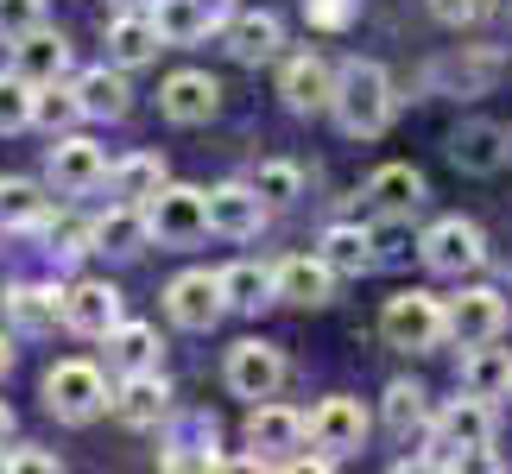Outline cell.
Wrapping results in <instances>:
<instances>
[{"instance_id": "obj_44", "label": "cell", "mask_w": 512, "mask_h": 474, "mask_svg": "<svg viewBox=\"0 0 512 474\" xmlns=\"http://www.w3.org/2000/svg\"><path fill=\"white\" fill-rule=\"evenodd\" d=\"M7 437H13V411H7V399H0V449H7Z\"/></svg>"}, {"instance_id": "obj_12", "label": "cell", "mask_w": 512, "mask_h": 474, "mask_svg": "<svg viewBox=\"0 0 512 474\" xmlns=\"http://www.w3.org/2000/svg\"><path fill=\"white\" fill-rule=\"evenodd\" d=\"M114 323H127V316H121V291H114L108 279H83V285L64 291V329H70V335L108 342Z\"/></svg>"}, {"instance_id": "obj_26", "label": "cell", "mask_w": 512, "mask_h": 474, "mask_svg": "<svg viewBox=\"0 0 512 474\" xmlns=\"http://www.w3.org/2000/svg\"><path fill=\"white\" fill-rule=\"evenodd\" d=\"M152 241V222L140 203H114L102 222H95V253H121V260H133V253H146Z\"/></svg>"}, {"instance_id": "obj_11", "label": "cell", "mask_w": 512, "mask_h": 474, "mask_svg": "<svg viewBox=\"0 0 512 474\" xmlns=\"http://www.w3.org/2000/svg\"><path fill=\"white\" fill-rule=\"evenodd\" d=\"M272 298L291 310H317L336 298V272L323 266V253H291V260L272 266Z\"/></svg>"}, {"instance_id": "obj_5", "label": "cell", "mask_w": 512, "mask_h": 474, "mask_svg": "<svg viewBox=\"0 0 512 474\" xmlns=\"http://www.w3.org/2000/svg\"><path fill=\"white\" fill-rule=\"evenodd\" d=\"M430 430H437V449H449L456 462L487 456V449H494V399L462 392V399H449L437 418H430Z\"/></svg>"}, {"instance_id": "obj_7", "label": "cell", "mask_w": 512, "mask_h": 474, "mask_svg": "<svg viewBox=\"0 0 512 474\" xmlns=\"http://www.w3.org/2000/svg\"><path fill=\"white\" fill-rule=\"evenodd\" d=\"M380 329H386L392 348H411V354L437 348L443 342V298H430V291H399V298H386Z\"/></svg>"}, {"instance_id": "obj_1", "label": "cell", "mask_w": 512, "mask_h": 474, "mask_svg": "<svg viewBox=\"0 0 512 474\" xmlns=\"http://www.w3.org/2000/svg\"><path fill=\"white\" fill-rule=\"evenodd\" d=\"M329 108H336L342 133H354V140H373V133L392 127V76L380 64H367V57H354V64L336 70V95H329Z\"/></svg>"}, {"instance_id": "obj_20", "label": "cell", "mask_w": 512, "mask_h": 474, "mask_svg": "<svg viewBox=\"0 0 512 474\" xmlns=\"http://www.w3.org/2000/svg\"><path fill=\"white\" fill-rule=\"evenodd\" d=\"M13 70L26 76V83H64V70H70V38L64 32H51V26H32L26 38H13Z\"/></svg>"}, {"instance_id": "obj_41", "label": "cell", "mask_w": 512, "mask_h": 474, "mask_svg": "<svg viewBox=\"0 0 512 474\" xmlns=\"http://www.w3.org/2000/svg\"><path fill=\"white\" fill-rule=\"evenodd\" d=\"M430 13H437L443 26L462 32V26H481V19L494 13V0H430Z\"/></svg>"}, {"instance_id": "obj_37", "label": "cell", "mask_w": 512, "mask_h": 474, "mask_svg": "<svg viewBox=\"0 0 512 474\" xmlns=\"http://www.w3.org/2000/svg\"><path fill=\"white\" fill-rule=\"evenodd\" d=\"M32 102H38V83H26L19 70L0 76V133H19L32 127Z\"/></svg>"}, {"instance_id": "obj_29", "label": "cell", "mask_w": 512, "mask_h": 474, "mask_svg": "<svg viewBox=\"0 0 512 474\" xmlns=\"http://www.w3.org/2000/svg\"><path fill=\"white\" fill-rule=\"evenodd\" d=\"M462 392H475V399H506L512 392V354L481 342L462 354Z\"/></svg>"}, {"instance_id": "obj_16", "label": "cell", "mask_w": 512, "mask_h": 474, "mask_svg": "<svg viewBox=\"0 0 512 474\" xmlns=\"http://www.w3.org/2000/svg\"><path fill=\"white\" fill-rule=\"evenodd\" d=\"M279 95H285V108H298V114H323L329 95H336V70H329L317 51H298V57H285V70H279Z\"/></svg>"}, {"instance_id": "obj_3", "label": "cell", "mask_w": 512, "mask_h": 474, "mask_svg": "<svg viewBox=\"0 0 512 474\" xmlns=\"http://www.w3.org/2000/svg\"><path fill=\"white\" fill-rule=\"evenodd\" d=\"M146 222H152V241H165V247H196L209 234V190H196V184H159V196H146Z\"/></svg>"}, {"instance_id": "obj_24", "label": "cell", "mask_w": 512, "mask_h": 474, "mask_svg": "<svg viewBox=\"0 0 512 474\" xmlns=\"http://www.w3.org/2000/svg\"><path fill=\"white\" fill-rule=\"evenodd\" d=\"M76 102H83L89 121H121V114L133 108L121 64H95V70H83V76H76Z\"/></svg>"}, {"instance_id": "obj_40", "label": "cell", "mask_w": 512, "mask_h": 474, "mask_svg": "<svg viewBox=\"0 0 512 474\" xmlns=\"http://www.w3.org/2000/svg\"><path fill=\"white\" fill-rule=\"evenodd\" d=\"M32 26H45V0H0V38H26Z\"/></svg>"}, {"instance_id": "obj_9", "label": "cell", "mask_w": 512, "mask_h": 474, "mask_svg": "<svg viewBox=\"0 0 512 474\" xmlns=\"http://www.w3.org/2000/svg\"><path fill=\"white\" fill-rule=\"evenodd\" d=\"M222 310H228V298H222V279H215V272H177L165 285V316L177 329H215Z\"/></svg>"}, {"instance_id": "obj_31", "label": "cell", "mask_w": 512, "mask_h": 474, "mask_svg": "<svg viewBox=\"0 0 512 474\" xmlns=\"http://www.w3.org/2000/svg\"><path fill=\"white\" fill-rule=\"evenodd\" d=\"M108 184H114L121 203H146V196H159V184H165V158L159 152H133V158H121V165L108 171Z\"/></svg>"}, {"instance_id": "obj_32", "label": "cell", "mask_w": 512, "mask_h": 474, "mask_svg": "<svg viewBox=\"0 0 512 474\" xmlns=\"http://www.w3.org/2000/svg\"><path fill=\"white\" fill-rule=\"evenodd\" d=\"M215 279H222L228 310H260V304H272V272L253 266V260H234L228 272H215Z\"/></svg>"}, {"instance_id": "obj_13", "label": "cell", "mask_w": 512, "mask_h": 474, "mask_svg": "<svg viewBox=\"0 0 512 474\" xmlns=\"http://www.w3.org/2000/svg\"><path fill=\"white\" fill-rule=\"evenodd\" d=\"M247 443L260 449L266 462H285L291 449L310 443V418H304V411H291V405L260 399V405H253V418H247Z\"/></svg>"}, {"instance_id": "obj_35", "label": "cell", "mask_w": 512, "mask_h": 474, "mask_svg": "<svg viewBox=\"0 0 512 474\" xmlns=\"http://www.w3.org/2000/svg\"><path fill=\"white\" fill-rule=\"evenodd\" d=\"M51 215L45 190L26 184V177H13V184H0V228H38Z\"/></svg>"}, {"instance_id": "obj_30", "label": "cell", "mask_w": 512, "mask_h": 474, "mask_svg": "<svg viewBox=\"0 0 512 474\" xmlns=\"http://www.w3.org/2000/svg\"><path fill=\"white\" fill-rule=\"evenodd\" d=\"M108 361L121 373L159 367V329H152V323H114L108 329Z\"/></svg>"}, {"instance_id": "obj_14", "label": "cell", "mask_w": 512, "mask_h": 474, "mask_svg": "<svg viewBox=\"0 0 512 474\" xmlns=\"http://www.w3.org/2000/svg\"><path fill=\"white\" fill-rule=\"evenodd\" d=\"M45 177H51V190L83 196V190H95V184L108 177V158H102V146H95V140H76V133H64V140L51 146V158H45Z\"/></svg>"}, {"instance_id": "obj_19", "label": "cell", "mask_w": 512, "mask_h": 474, "mask_svg": "<svg viewBox=\"0 0 512 474\" xmlns=\"http://www.w3.org/2000/svg\"><path fill=\"white\" fill-rule=\"evenodd\" d=\"M171 411V386H165V373L159 367H140V373H127L121 392H114V418H121L127 430H152Z\"/></svg>"}, {"instance_id": "obj_17", "label": "cell", "mask_w": 512, "mask_h": 474, "mask_svg": "<svg viewBox=\"0 0 512 474\" xmlns=\"http://www.w3.org/2000/svg\"><path fill=\"white\" fill-rule=\"evenodd\" d=\"M310 443L329 449V456H354V449L367 443V411L361 399H323L317 411H310Z\"/></svg>"}, {"instance_id": "obj_43", "label": "cell", "mask_w": 512, "mask_h": 474, "mask_svg": "<svg viewBox=\"0 0 512 474\" xmlns=\"http://www.w3.org/2000/svg\"><path fill=\"white\" fill-rule=\"evenodd\" d=\"M310 19H317V26H342V19H348V0H310Z\"/></svg>"}, {"instance_id": "obj_45", "label": "cell", "mask_w": 512, "mask_h": 474, "mask_svg": "<svg viewBox=\"0 0 512 474\" xmlns=\"http://www.w3.org/2000/svg\"><path fill=\"white\" fill-rule=\"evenodd\" d=\"M13 367V348H7V335H0V373H7Z\"/></svg>"}, {"instance_id": "obj_21", "label": "cell", "mask_w": 512, "mask_h": 474, "mask_svg": "<svg viewBox=\"0 0 512 474\" xmlns=\"http://www.w3.org/2000/svg\"><path fill=\"white\" fill-rule=\"evenodd\" d=\"M266 222V196L253 184H215L209 190V228L228 234V241H247V234H260Z\"/></svg>"}, {"instance_id": "obj_27", "label": "cell", "mask_w": 512, "mask_h": 474, "mask_svg": "<svg viewBox=\"0 0 512 474\" xmlns=\"http://www.w3.org/2000/svg\"><path fill=\"white\" fill-rule=\"evenodd\" d=\"M228 51L241 57V64H266V57H279L285 45V26H279V13H241V19H228Z\"/></svg>"}, {"instance_id": "obj_38", "label": "cell", "mask_w": 512, "mask_h": 474, "mask_svg": "<svg viewBox=\"0 0 512 474\" xmlns=\"http://www.w3.org/2000/svg\"><path fill=\"white\" fill-rule=\"evenodd\" d=\"M247 184L260 190V196H266V209H272V203H291V196L304 190V171H298V165H285V158H266V165L253 171Z\"/></svg>"}, {"instance_id": "obj_15", "label": "cell", "mask_w": 512, "mask_h": 474, "mask_svg": "<svg viewBox=\"0 0 512 474\" xmlns=\"http://www.w3.org/2000/svg\"><path fill=\"white\" fill-rule=\"evenodd\" d=\"M512 152V133L500 121H462L449 133V158H456V171H475V177H494Z\"/></svg>"}, {"instance_id": "obj_39", "label": "cell", "mask_w": 512, "mask_h": 474, "mask_svg": "<svg viewBox=\"0 0 512 474\" xmlns=\"http://www.w3.org/2000/svg\"><path fill=\"white\" fill-rule=\"evenodd\" d=\"M159 468H171V474H209V468H222V449H190V443H165V449H159Z\"/></svg>"}, {"instance_id": "obj_36", "label": "cell", "mask_w": 512, "mask_h": 474, "mask_svg": "<svg viewBox=\"0 0 512 474\" xmlns=\"http://www.w3.org/2000/svg\"><path fill=\"white\" fill-rule=\"evenodd\" d=\"M386 430H392V437H418V430H430V405H424V392L418 386H386Z\"/></svg>"}, {"instance_id": "obj_46", "label": "cell", "mask_w": 512, "mask_h": 474, "mask_svg": "<svg viewBox=\"0 0 512 474\" xmlns=\"http://www.w3.org/2000/svg\"><path fill=\"white\" fill-rule=\"evenodd\" d=\"M114 7H152V0H114Z\"/></svg>"}, {"instance_id": "obj_8", "label": "cell", "mask_w": 512, "mask_h": 474, "mask_svg": "<svg viewBox=\"0 0 512 474\" xmlns=\"http://www.w3.org/2000/svg\"><path fill=\"white\" fill-rule=\"evenodd\" d=\"M222 380H228L234 399H253V405H260V399H272V392L285 386V354L272 348V342H260V335H253V342H234Z\"/></svg>"}, {"instance_id": "obj_42", "label": "cell", "mask_w": 512, "mask_h": 474, "mask_svg": "<svg viewBox=\"0 0 512 474\" xmlns=\"http://www.w3.org/2000/svg\"><path fill=\"white\" fill-rule=\"evenodd\" d=\"M0 468H32V474H57L64 462L51 449H0Z\"/></svg>"}, {"instance_id": "obj_2", "label": "cell", "mask_w": 512, "mask_h": 474, "mask_svg": "<svg viewBox=\"0 0 512 474\" xmlns=\"http://www.w3.org/2000/svg\"><path fill=\"white\" fill-rule=\"evenodd\" d=\"M108 405L114 399H108V380L95 361H57L45 373V411L57 424H95Z\"/></svg>"}, {"instance_id": "obj_25", "label": "cell", "mask_w": 512, "mask_h": 474, "mask_svg": "<svg viewBox=\"0 0 512 474\" xmlns=\"http://www.w3.org/2000/svg\"><path fill=\"white\" fill-rule=\"evenodd\" d=\"M317 253H323V266L336 272V279H361V272L380 266V253H373V234H367V228H348V222L323 228Z\"/></svg>"}, {"instance_id": "obj_6", "label": "cell", "mask_w": 512, "mask_h": 474, "mask_svg": "<svg viewBox=\"0 0 512 474\" xmlns=\"http://www.w3.org/2000/svg\"><path fill=\"white\" fill-rule=\"evenodd\" d=\"M500 329H506V298L494 285H468L456 298H443V335L449 342L481 348V342H494Z\"/></svg>"}, {"instance_id": "obj_4", "label": "cell", "mask_w": 512, "mask_h": 474, "mask_svg": "<svg viewBox=\"0 0 512 474\" xmlns=\"http://www.w3.org/2000/svg\"><path fill=\"white\" fill-rule=\"evenodd\" d=\"M418 260L437 272V279H462V272H481V266H487V234H481L475 222H462V215H443V222H430V228H424Z\"/></svg>"}, {"instance_id": "obj_10", "label": "cell", "mask_w": 512, "mask_h": 474, "mask_svg": "<svg viewBox=\"0 0 512 474\" xmlns=\"http://www.w3.org/2000/svg\"><path fill=\"white\" fill-rule=\"evenodd\" d=\"M215 108H222V83H215L209 70H171L165 76L159 114L171 127H203V121H215Z\"/></svg>"}, {"instance_id": "obj_34", "label": "cell", "mask_w": 512, "mask_h": 474, "mask_svg": "<svg viewBox=\"0 0 512 474\" xmlns=\"http://www.w3.org/2000/svg\"><path fill=\"white\" fill-rule=\"evenodd\" d=\"M76 121H89L83 102H76V83H45L38 89V102H32V127H45V133H70Z\"/></svg>"}, {"instance_id": "obj_33", "label": "cell", "mask_w": 512, "mask_h": 474, "mask_svg": "<svg viewBox=\"0 0 512 474\" xmlns=\"http://www.w3.org/2000/svg\"><path fill=\"white\" fill-rule=\"evenodd\" d=\"M45 253L64 266L95 253V222H83V215H45Z\"/></svg>"}, {"instance_id": "obj_28", "label": "cell", "mask_w": 512, "mask_h": 474, "mask_svg": "<svg viewBox=\"0 0 512 474\" xmlns=\"http://www.w3.org/2000/svg\"><path fill=\"white\" fill-rule=\"evenodd\" d=\"M367 203L399 222V215H411V209L424 203V177L411 171V165H380V171L367 177Z\"/></svg>"}, {"instance_id": "obj_23", "label": "cell", "mask_w": 512, "mask_h": 474, "mask_svg": "<svg viewBox=\"0 0 512 474\" xmlns=\"http://www.w3.org/2000/svg\"><path fill=\"white\" fill-rule=\"evenodd\" d=\"M228 0H152V19H159L165 45H196L209 26H222Z\"/></svg>"}, {"instance_id": "obj_22", "label": "cell", "mask_w": 512, "mask_h": 474, "mask_svg": "<svg viewBox=\"0 0 512 474\" xmlns=\"http://www.w3.org/2000/svg\"><path fill=\"white\" fill-rule=\"evenodd\" d=\"M0 304H7V323L19 335H45V329L64 323V291L57 285H7Z\"/></svg>"}, {"instance_id": "obj_18", "label": "cell", "mask_w": 512, "mask_h": 474, "mask_svg": "<svg viewBox=\"0 0 512 474\" xmlns=\"http://www.w3.org/2000/svg\"><path fill=\"white\" fill-rule=\"evenodd\" d=\"M159 51H165V32H159V19H152V13L121 7V19H108V64L140 70V64H152Z\"/></svg>"}]
</instances>
